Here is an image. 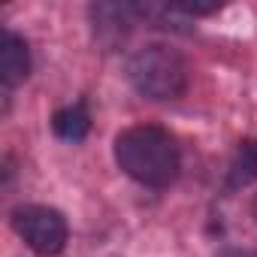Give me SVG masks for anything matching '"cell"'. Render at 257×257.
I'll list each match as a JSON object with an SVG mask.
<instances>
[{"mask_svg": "<svg viewBox=\"0 0 257 257\" xmlns=\"http://www.w3.org/2000/svg\"><path fill=\"white\" fill-rule=\"evenodd\" d=\"M127 79L149 100H179L188 91V64L170 46H146L127 64Z\"/></svg>", "mask_w": 257, "mask_h": 257, "instance_id": "7a4b0ae2", "label": "cell"}, {"mask_svg": "<svg viewBox=\"0 0 257 257\" xmlns=\"http://www.w3.org/2000/svg\"><path fill=\"white\" fill-rule=\"evenodd\" d=\"M52 131H55L61 140H67V143L85 140L88 131H91V115H88L85 103H73V106L58 109L55 118H52Z\"/></svg>", "mask_w": 257, "mask_h": 257, "instance_id": "5b68a950", "label": "cell"}, {"mask_svg": "<svg viewBox=\"0 0 257 257\" xmlns=\"http://www.w3.org/2000/svg\"><path fill=\"white\" fill-rule=\"evenodd\" d=\"M251 182H257V140H242L233 152V161L227 170V185L245 188Z\"/></svg>", "mask_w": 257, "mask_h": 257, "instance_id": "8992f818", "label": "cell"}, {"mask_svg": "<svg viewBox=\"0 0 257 257\" xmlns=\"http://www.w3.org/2000/svg\"><path fill=\"white\" fill-rule=\"evenodd\" d=\"M254 218H257V203H254Z\"/></svg>", "mask_w": 257, "mask_h": 257, "instance_id": "ba28073f", "label": "cell"}, {"mask_svg": "<svg viewBox=\"0 0 257 257\" xmlns=\"http://www.w3.org/2000/svg\"><path fill=\"white\" fill-rule=\"evenodd\" d=\"M31 73V52H28V43L13 34V31H4L0 37V82H4L7 91H13L16 85H22Z\"/></svg>", "mask_w": 257, "mask_h": 257, "instance_id": "277c9868", "label": "cell"}, {"mask_svg": "<svg viewBox=\"0 0 257 257\" xmlns=\"http://www.w3.org/2000/svg\"><path fill=\"white\" fill-rule=\"evenodd\" d=\"M13 227L16 233L28 242L31 251H37L40 257H55L64 251L67 245V221L58 209L52 206H40V203H28V206H19L13 212Z\"/></svg>", "mask_w": 257, "mask_h": 257, "instance_id": "3957f363", "label": "cell"}, {"mask_svg": "<svg viewBox=\"0 0 257 257\" xmlns=\"http://www.w3.org/2000/svg\"><path fill=\"white\" fill-rule=\"evenodd\" d=\"M115 161L134 182L146 188H167L176 182L182 158L170 131L158 124H134L118 134Z\"/></svg>", "mask_w": 257, "mask_h": 257, "instance_id": "6da1fadb", "label": "cell"}, {"mask_svg": "<svg viewBox=\"0 0 257 257\" xmlns=\"http://www.w3.org/2000/svg\"><path fill=\"white\" fill-rule=\"evenodd\" d=\"M221 257H257L254 251H224Z\"/></svg>", "mask_w": 257, "mask_h": 257, "instance_id": "52a82bcc", "label": "cell"}]
</instances>
